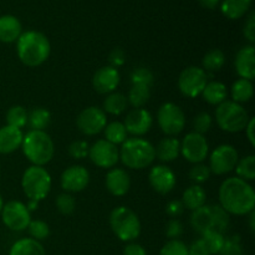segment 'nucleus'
<instances>
[{
    "label": "nucleus",
    "mask_w": 255,
    "mask_h": 255,
    "mask_svg": "<svg viewBox=\"0 0 255 255\" xmlns=\"http://www.w3.org/2000/svg\"><path fill=\"white\" fill-rule=\"evenodd\" d=\"M110 226L117 238L122 242H132L141 234L138 216L128 207H117L110 214Z\"/></svg>",
    "instance_id": "obj_5"
},
{
    "label": "nucleus",
    "mask_w": 255,
    "mask_h": 255,
    "mask_svg": "<svg viewBox=\"0 0 255 255\" xmlns=\"http://www.w3.org/2000/svg\"><path fill=\"white\" fill-rule=\"evenodd\" d=\"M106 188L112 196L122 197L129 191L131 179L128 173L122 168H111L106 174Z\"/></svg>",
    "instance_id": "obj_19"
},
{
    "label": "nucleus",
    "mask_w": 255,
    "mask_h": 255,
    "mask_svg": "<svg viewBox=\"0 0 255 255\" xmlns=\"http://www.w3.org/2000/svg\"><path fill=\"white\" fill-rule=\"evenodd\" d=\"M90 146L86 141H75L70 144L69 153L72 158L82 159L89 156Z\"/></svg>",
    "instance_id": "obj_45"
},
{
    "label": "nucleus",
    "mask_w": 255,
    "mask_h": 255,
    "mask_svg": "<svg viewBox=\"0 0 255 255\" xmlns=\"http://www.w3.org/2000/svg\"><path fill=\"white\" fill-rule=\"evenodd\" d=\"M211 177V169L208 166L203 163H197L189 171V178L194 183H204Z\"/></svg>",
    "instance_id": "obj_41"
},
{
    "label": "nucleus",
    "mask_w": 255,
    "mask_h": 255,
    "mask_svg": "<svg viewBox=\"0 0 255 255\" xmlns=\"http://www.w3.org/2000/svg\"><path fill=\"white\" fill-rule=\"evenodd\" d=\"M209 152L208 142L203 134L191 132L181 142V153L191 163H202Z\"/></svg>",
    "instance_id": "obj_13"
},
{
    "label": "nucleus",
    "mask_w": 255,
    "mask_h": 255,
    "mask_svg": "<svg viewBox=\"0 0 255 255\" xmlns=\"http://www.w3.org/2000/svg\"><path fill=\"white\" fill-rule=\"evenodd\" d=\"M219 203L228 214L247 216L254 211L255 192L247 181L231 177L219 188Z\"/></svg>",
    "instance_id": "obj_1"
},
{
    "label": "nucleus",
    "mask_w": 255,
    "mask_h": 255,
    "mask_svg": "<svg viewBox=\"0 0 255 255\" xmlns=\"http://www.w3.org/2000/svg\"><path fill=\"white\" fill-rule=\"evenodd\" d=\"M77 128L86 136H94L104 131L107 125L106 112L99 107H87L82 110L76 119Z\"/></svg>",
    "instance_id": "obj_12"
},
{
    "label": "nucleus",
    "mask_w": 255,
    "mask_h": 255,
    "mask_svg": "<svg viewBox=\"0 0 255 255\" xmlns=\"http://www.w3.org/2000/svg\"><path fill=\"white\" fill-rule=\"evenodd\" d=\"M110 66L117 69L119 66L125 64V60H126V56H125V52L122 51L121 49H115L114 51L110 54Z\"/></svg>",
    "instance_id": "obj_49"
},
{
    "label": "nucleus",
    "mask_w": 255,
    "mask_h": 255,
    "mask_svg": "<svg viewBox=\"0 0 255 255\" xmlns=\"http://www.w3.org/2000/svg\"><path fill=\"white\" fill-rule=\"evenodd\" d=\"M221 255H243V251L241 247V241L238 236H233L226 239L223 248L219 252Z\"/></svg>",
    "instance_id": "obj_44"
},
{
    "label": "nucleus",
    "mask_w": 255,
    "mask_h": 255,
    "mask_svg": "<svg viewBox=\"0 0 255 255\" xmlns=\"http://www.w3.org/2000/svg\"><path fill=\"white\" fill-rule=\"evenodd\" d=\"M254 219H255V213L253 211V212H251V229H252V231H254V228H255Z\"/></svg>",
    "instance_id": "obj_55"
},
{
    "label": "nucleus",
    "mask_w": 255,
    "mask_h": 255,
    "mask_svg": "<svg viewBox=\"0 0 255 255\" xmlns=\"http://www.w3.org/2000/svg\"><path fill=\"white\" fill-rule=\"evenodd\" d=\"M6 122L7 126L21 129L27 125V111L19 105L10 107L6 112Z\"/></svg>",
    "instance_id": "obj_37"
},
{
    "label": "nucleus",
    "mask_w": 255,
    "mask_h": 255,
    "mask_svg": "<svg viewBox=\"0 0 255 255\" xmlns=\"http://www.w3.org/2000/svg\"><path fill=\"white\" fill-rule=\"evenodd\" d=\"M204 101L208 102L209 105H218L223 104L227 101V96H228V90L224 84L219 81H211L207 82L206 87H204L203 92H202Z\"/></svg>",
    "instance_id": "obj_25"
},
{
    "label": "nucleus",
    "mask_w": 255,
    "mask_h": 255,
    "mask_svg": "<svg viewBox=\"0 0 255 255\" xmlns=\"http://www.w3.org/2000/svg\"><path fill=\"white\" fill-rule=\"evenodd\" d=\"M154 152L161 162H172L178 158L181 153V142L174 137H167L157 144Z\"/></svg>",
    "instance_id": "obj_24"
},
{
    "label": "nucleus",
    "mask_w": 255,
    "mask_h": 255,
    "mask_svg": "<svg viewBox=\"0 0 255 255\" xmlns=\"http://www.w3.org/2000/svg\"><path fill=\"white\" fill-rule=\"evenodd\" d=\"M90 182V173L85 167L71 166L65 169L61 174V187L66 192L84 191Z\"/></svg>",
    "instance_id": "obj_17"
},
{
    "label": "nucleus",
    "mask_w": 255,
    "mask_h": 255,
    "mask_svg": "<svg viewBox=\"0 0 255 255\" xmlns=\"http://www.w3.org/2000/svg\"><path fill=\"white\" fill-rule=\"evenodd\" d=\"M132 84H141L151 87L153 84V74L146 67H137L131 74Z\"/></svg>",
    "instance_id": "obj_42"
},
{
    "label": "nucleus",
    "mask_w": 255,
    "mask_h": 255,
    "mask_svg": "<svg viewBox=\"0 0 255 255\" xmlns=\"http://www.w3.org/2000/svg\"><path fill=\"white\" fill-rule=\"evenodd\" d=\"M151 97V90L149 86L141 84H132V87L129 89L128 97L127 101L134 107V109H142L144 105L148 102Z\"/></svg>",
    "instance_id": "obj_32"
},
{
    "label": "nucleus",
    "mask_w": 255,
    "mask_h": 255,
    "mask_svg": "<svg viewBox=\"0 0 255 255\" xmlns=\"http://www.w3.org/2000/svg\"><path fill=\"white\" fill-rule=\"evenodd\" d=\"M27 232L35 241H44L49 237L50 228L49 224L44 221H31L27 226Z\"/></svg>",
    "instance_id": "obj_38"
},
{
    "label": "nucleus",
    "mask_w": 255,
    "mask_h": 255,
    "mask_svg": "<svg viewBox=\"0 0 255 255\" xmlns=\"http://www.w3.org/2000/svg\"><path fill=\"white\" fill-rule=\"evenodd\" d=\"M224 64H226V55H224V52L222 50L214 49L204 55L203 60H202V65H203L202 69L206 72H217L223 67Z\"/></svg>",
    "instance_id": "obj_33"
},
{
    "label": "nucleus",
    "mask_w": 255,
    "mask_h": 255,
    "mask_svg": "<svg viewBox=\"0 0 255 255\" xmlns=\"http://www.w3.org/2000/svg\"><path fill=\"white\" fill-rule=\"evenodd\" d=\"M206 191L198 184H193V186H191L184 191L182 203L186 208L191 209V211H196V209L206 206Z\"/></svg>",
    "instance_id": "obj_27"
},
{
    "label": "nucleus",
    "mask_w": 255,
    "mask_h": 255,
    "mask_svg": "<svg viewBox=\"0 0 255 255\" xmlns=\"http://www.w3.org/2000/svg\"><path fill=\"white\" fill-rule=\"evenodd\" d=\"M50 41L42 32L29 30L21 32L16 40V52L20 61L29 67L44 64L50 56Z\"/></svg>",
    "instance_id": "obj_2"
},
{
    "label": "nucleus",
    "mask_w": 255,
    "mask_h": 255,
    "mask_svg": "<svg viewBox=\"0 0 255 255\" xmlns=\"http://www.w3.org/2000/svg\"><path fill=\"white\" fill-rule=\"evenodd\" d=\"M51 176L41 166L29 167L22 174V191L31 201L40 202L46 198L51 189Z\"/></svg>",
    "instance_id": "obj_6"
},
{
    "label": "nucleus",
    "mask_w": 255,
    "mask_h": 255,
    "mask_svg": "<svg viewBox=\"0 0 255 255\" xmlns=\"http://www.w3.org/2000/svg\"><path fill=\"white\" fill-rule=\"evenodd\" d=\"M37 206H39V202L31 201V199H30L29 203L26 204V208L29 209V212H31V211H35V209L37 208Z\"/></svg>",
    "instance_id": "obj_54"
},
{
    "label": "nucleus",
    "mask_w": 255,
    "mask_h": 255,
    "mask_svg": "<svg viewBox=\"0 0 255 255\" xmlns=\"http://www.w3.org/2000/svg\"><path fill=\"white\" fill-rule=\"evenodd\" d=\"M244 36L251 42L255 41V14L252 12L244 26Z\"/></svg>",
    "instance_id": "obj_48"
},
{
    "label": "nucleus",
    "mask_w": 255,
    "mask_h": 255,
    "mask_svg": "<svg viewBox=\"0 0 255 255\" xmlns=\"http://www.w3.org/2000/svg\"><path fill=\"white\" fill-rule=\"evenodd\" d=\"M2 223L14 232H22L31 222V214L26 208V204L19 201L7 202L1 209Z\"/></svg>",
    "instance_id": "obj_10"
},
{
    "label": "nucleus",
    "mask_w": 255,
    "mask_h": 255,
    "mask_svg": "<svg viewBox=\"0 0 255 255\" xmlns=\"http://www.w3.org/2000/svg\"><path fill=\"white\" fill-rule=\"evenodd\" d=\"M254 124H255L254 119H253V117H251V119H249V122H248V124H247L246 128H244V129H246V134H247V137H248V139H249V142H251L252 146H255Z\"/></svg>",
    "instance_id": "obj_52"
},
{
    "label": "nucleus",
    "mask_w": 255,
    "mask_h": 255,
    "mask_svg": "<svg viewBox=\"0 0 255 255\" xmlns=\"http://www.w3.org/2000/svg\"><path fill=\"white\" fill-rule=\"evenodd\" d=\"M127 106H128L127 97L121 92H111L104 101V111L115 116H119L126 111Z\"/></svg>",
    "instance_id": "obj_30"
},
{
    "label": "nucleus",
    "mask_w": 255,
    "mask_h": 255,
    "mask_svg": "<svg viewBox=\"0 0 255 255\" xmlns=\"http://www.w3.org/2000/svg\"><path fill=\"white\" fill-rule=\"evenodd\" d=\"M156 158L154 147L147 139L133 137L127 138L120 149V159L131 169H143L151 166Z\"/></svg>",
    "instance_id": "obj_3"
},
{
    "label": "nucleus",
    "mask_w": 255,
    "mask_h": 255,
    "mask_svg": "<svg viewBox=\"0 0 255 255\" xmlns=\"http://www.w3.org/2000/svg\"><path fill=\"white\" fill-rule=\"evenodd\" d=\"M249 115L242 105L234 101H224L216 110V121L223 131L236 133L246 128Z\"/></svg>",
    "instance_id": "obj_7"
},
{
    "label": "nucleus",
    "mask_w": 255,
    "mask_h": 255,
    "mask_svg": "<svg viewBox=\"0 0 255 255\" xmlns=\"http://www.w3.org/2000/svg\"><path fill=\"white\" fill-rule=\"evenodd\" d=\"M237 177L244 179V181H253L255 179V157L253 154L243 157L239 159L236 166Z\"/></svg>",
    "instance_id": "obj_35"
},
{
    "label": "nucleus",
    "mask_w": 255,
    "mask_h": 255,
    "mask_svg": "<svg viewBox=\"0 0 255 255\" xmlns=\"http://www.w3.org/2000/svg\"><path fill=\"white\" fill-rule=\"evenodd\" d=\"M124 255H147V252L139 244L131 243L124 249Z\"/></svg>",
    "instance_id": "obj_51"
},
{
    "label": "nucleus",
    "mask_w": 255,
    "mask_h": 255,
    "mask_svg": "<svg viewBox=\"0 0 255 255\" xmlns=\"http://www.w3.org/2000/svg\"><path fill=\"white\" fill-rule=\"evenodd\" d=\"M25 157L32 166H41L49 163L55 153V146L51 137L45 131H29L24 134L21 143Z\"/></svg>",
    "instance_id": "obj_4"
},
{
    "label": "nucleus",
    "mask_w": 255,
    "mask_h": 255,
    "mask_svg": "<svg viewBox=\"0 0 255 255\" xmlns=\"http://www.w3.org/2000/svg\"><path fill=\"white\" fill-rule=\"evenodd\" d=\"M21 35V22L16 16L4 15L0 16V41L14 42Z\"/></svg>",
    "instance_id": "obj_23"
},
{
    "label": "nucleus",
    "mask_w": 255,
    "mask_h": 255,
    "mask_svg": "<svg viewBox=\"0 0 255 255\" xmlns=\"http://www.w3.org/2000/svg\"><path fill=\"white\" fill-rule=\"evenodd\" d=\"M188 254V248L183 242L178 239H172L168 243L163 246V248L159 252V255H187Z\"/></svg>",
    "instance_id": "obj_40"
},
{
    "label": "nucleus",
    "mask_w": 255,
    "mask_h": 255,
    "mask_svg": "<svg viewBox=\"0 0 255 255\" xmlns=\"http://www.w3.org/2000/svg\"><path fill=\"white\" fill-rule=\"evenodd\" d=\"M127 131L125 128V125L122 122L115 121L111 124L106 125L105 127V137H106V141L111 142L112 144L117 146L120 143H124L127 139Z\"/></svg>",
    "instance_id": "obj_34"
},
{
    "label": "nucleus",
    "mask_w": 255,
    "mask_h": 255,
    "mask_svg": "<svg viewBox=\"0 0 255 255\" xmlns=\"http://www.w3.org/2000/svg\"><path fill=\"white\" fill-rule=\"evenodd\" d=\"M120 80L119 70L112 66H104L95 72L92 85L99 94H111L117 89Z\"/></svg>",
    "instance_id": "obj_18"
},
{
    "label": "nucleus",
    "mask_w": 255,
    "mask_h": 255,
    "mask_svg": "<svg viewBox=\"0 0 255 255\" xmlns=\"http://www.w3.org/2000/svg\"><path fill=\"white\" fill-rule=\"evenodd\" d=\"M89 157L92 163L100 168H114L120 159V151L111 142L99 139L90 147Z\"/></svg>",
    "instance_id": "obj_14"
},
{
    "label": "nucleus",
    "mask_w": 255,
    "mask_h": 255,
    "mask_svg": "<svg viewBox=\"0 0 255 255\" xmlns=\"http://www.w3.org/2000/svg\"><path fill=\"white\" fill-rule=\"evenodd\" d=\"M236 70L241 79L253 80L255 77V50L253 45L242 47L236 56Z\"/></svg>",
    "instance_id": "obj_21"
},
{
    "label": "nucleus",
    "mask_w": 255,
    "mask_h": 255,
    "mask_svg": "<svg viewBox=\"0 0 255 255\" xmlns=\"http://www.w3.org/2000/svg\"><path fill=\"white\" fill-rule=\"evenodd\" d=\"M184 211V206L182 203V201H171L166 207V212L169 217L172 218H177V217L181 216Z\"/></svg>",
    "instance_id": "obj_47"
},
{
    "label": "nucleus",
    "mask_w": 255,
    "mask_h": 255,
    "mask_svg": "<svg viewBox=\"0 0 255 255\" xmlns=\"http://www.w3.org/2000/svg\"><path fill=\"white\" fill-rule=\"evenodd\" d=\"M51 121V115L46 109L36 107L27 114V125L32 131H44Z\"/></svg>",
    "instance_id": "obj_31"
},
{
    "label": "nucleus",
    "mask_w": 255,
    "mask_h": 255,
    "mask_svg": "<svg viewBox=\"0 0 255 255\" xmlns=\"http://www.w3.org/2000/svg\"><path fill=\"white\" fill-rule=\"evenodd\" d=\"M148 181L152 188L159 194H168L176 186V174L167 166H154L149 171Z\"/></svg>",
    "instance_id": "obj_16"
},
{
    "label": "nucleus",
    "mask_w": 255,
    "mask_h": 255,
    "mask_svg": "<svg viewBox=\"0 0 255 255\" xmlns=\"http://www.w3.org/2000/svg\"><path fill=\"white\" fill-rule=\"evenodd\" d=\"M253 0H223L222 2V12L228 19L236 20L244 16L252 6Z\"/></svg>",
    "instance_id": "obj_28"
},
{
    "label": "nucleus",
    "mask_w": 255,
    "mask_h": 255,
    "mask_svg": "<svg viewBox=\"0 0 255 255\" xmlns=\"http://www.w3.org/2000/svg\"><path fill=\"white\" fill-rule=\"evenodd\" d=\"M152 124H153L152 115L144 109H133L129 111L124 122L127 133L133 134L134 137L146 134L151 129Z\"/></svg>",
    "instance_id": "obj_15"
},
{
    "label": "nucleus",
    "mask_w": 255,
    "mask_h": 255,
    "mask_svg": "<svg viewBox=\"0 0 255 255\" xmlns=\"http://www.w3.org/2000/svg\"><path fill=\"white\" fill-rule=\"evenodd\" d=\"M202 242L204 243L206 248L208 249L209 253L212 254H219V252L223 248L224 243H226V238L222 233L216 231H208L206 233L202 234Z\"/></svg>",
    "instance_id": "obj_36"
},
{
    "label": "nucleus",
    "mask_w": 255,
    "mask_h": 255,
    "mask_svg": "<svg viewBox=\"0 0 255 255\" xmlns=\"http://www.w3.org/2000/svg\"><path fill=\"white\" fill-rule=\"evenodd\" d=\"M9 255H46V252L40 242L32 238H22L12 244Z\"/></svg>",
    "instance_id": "obj_26"
},
{
    "label": "nucleus",
    "mask_w": 255,
    "mask_h": 255,
    "mask_svg": "<svg viewBox=\"0 0 255 255\" xmlns=\"http://www.w3.org/2000/svg\"><path fill=\"white\" fill-rule=\"evenodd\" d=\"M208 82V74L202 67L189 66L178 77V89L186 97L194 99L203 92Z\"/></svg>",
    "instance_id": "obj_9"
},
{
    "label": "nucleus",
    "mask_w": 255,
    "mask_h": 255,
    "mask_svg": "<svg viewBox=\"0 0 255 255\" xmlns=\"http://www.w3.org/2000/svg\"><path fill=\"white\" fill-rule=\"evenodd\" d=\"M22 134L21 129L11 126H4L0 128V154H9L21 147Z\"/></svg>",
    "instance_id": "obj_22"
},
{
    "label": "nucleus",
    "mask_w": 255,
    "mask_h": 255,
    "mask_svg": "<svg viewBox=\"0 0 255 255\" xmlns=\"http://www.w3.org/2000/svg\"><path fill=\"white\" fill-rule=\"evenodd\" d=\"M55 204H56V208L60 213L64 214V216H69V214L74 213L75 207H76V201H75V198L71 194L66 192V193H61L57 196Z\"/></svg>",
    "instance_id": "obj_39"
},
{
    "label": "nucleus",
    "mask_w": 255,
    "mask_h": 255,
    "mask_svg": "<svg viewBox=\"0 0 255 255\" xmlns=\"http://www.w3.org/2000/svg\"><path fill=\"white\" fill-rule=\"evenodd\" d=\"M187 255H211V253L206 248L202 239H198L194 243H192V246L188 248V254Z\"/></svg>",
    "instance_id": "obj_50"
},
{
    "label": "nucleus",
    "mask_w": 255,
    "mask_h": 255,
    "mask_svg": "<svg viewBox=\"0 0 255 255\" xmlns=\"http://www.w3.org/2000/svg\"><path fill=\"white\" fill-rule=\"evenodd\" d=\"M157 121L162 131L172 137L183 131L186 126V115L178 105L166 102L157 112Z\"/></svg>",
    "instance_id": "obj_8"
},
{
    "label": "nucleus",
    "mask_w": 255,
    "mask_h": 255,
    "mask_svg": "<svg viewBox=\"0 0 255 255\" xmlns=\"http://www.w3.org/2000/svg\"><path fill=\"white\" fill-rule=\"evenodd\" d=\"M212 117L211 115L207 114V112H201V114L197 115L194 117L193 121V128L196 133L204 134L211 129L212 127Z\"/></svg>",
    "instance_id": "obj_43"
},
{
    "label": "nucleus",
    "mask_w": 255,
    "mask_h": 255,
    "mask_svg": "<svg viewBox=\"0 0 255 255\" xmlns=\"http://www.w3.org/2000/svg\"><path fill=\"white\" fill-rule=\"evenodd\" d=\"M232 99L237 104H244V102L251 101L254 95V86L251 80L239 79L232 85L231 89Z\"/></svg>",
    "instance_id": "obj_29"
},
{
    "label": "nucleus",
    "mask_w": 255,
    "mask_h": 255,
    "mask_svg": "<svg viewBox=\"0 0 255 255\" xmlns=\"http://www.w3.org/2000/svg\"><path fill=\"white\" fill-rule=\"evenodd\" d=\"M182 233H183V226H182V223L177 218H172L167 223L166 236L172 241V239H177L178 237H181Z\"/></svg>",
    "instance_id": "obj_46"
},
{
    "label": "nucleus",
    "mask_w": 255,
    "mask_h": 255,
    "mask_svg": "<svg viewBox=\"0 0 255 255\" xmlns=\"http://www.w3.org/2000/svg\"><path fill=\"white\" fill-rule=\"evenodd\" d=\"M238 161V151L233 146L221 144L212 152L208 167L211 169V173L222 176V174H227L233 171Z\"/></svg>",
    "instance_id": "obj_11"
},
{
    "label": "nucleus",
    "mask_w": 255,
    "mask_h": 255,
    "mask_svg": "<svg viewBox=\"0 0 255 255\" xmlns=\"http://www.w3.org/2000/svg\"><path fill=\"white\" fill-rule=\"evenodd\" d=\"M191 224L194 231L203 234L208 231L217 232V221L214 206H203L193 211L191 217Z\"/></svg>",
    "instance_id": "obj_20"
},
{
    "label": "nucleus",
    "mask_w": 255,
    "mask_h": 255,
    "mask_svg": "<svg viewBox=\"0 0 255 255\" xmlns=\"http://www.w3.org/2000/svg\"><path fill=\"white\" fill-rule=\"evenodd\" d=\"M198 1L206 9H214L219 4V0H198Z\"/></svg>",
    "instance_id": "obj_53"
},
{
    "label": "nucleus",
    "mask_w": 255,
    "mask_h": 255,
    "mask_svg": "<svg viewBox=\"0 0 255 255\" xmlns=\"http://www.w3.org/2000/svg\"><path fill=\"white\" fill-rule=\"evenodd\" d=\"M2 206H4V203H2V198H1V196H0V213H1Z\"/></svg>",
    "instance_id": "obj_56"
}]
</instances>
